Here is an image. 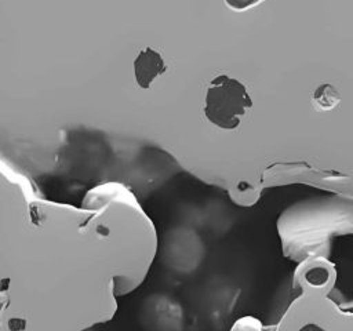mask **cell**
Masks as SVG:
<instances>
[{
    "instance_id": "3957f363",
    "label": "cell",
    "mask_w": 353,
    "mask_h": 331,
    "mask_svg": "<svg viewBox=\"0 0 353 331\" xmlns=\"http://www.w3.org/2000/svg\"><path fill=\"white\" fill-rule=\"evenodd\" d=\"M341 102L338 90L328 83L320 84L312 94V103L319 110H331Z\"/></svg>"
},
{
    "instance_id": "7a4b0ae2",
    "label": "cell",
    "mask_w": 353,
    "mask_h": 331,
    "mask_svg": "<svg viewBox=\"0 0 353 331\" xmlns=\"http://www.w3.org/2000/svg\"><path fill=\"white\" fill-rule=\"evenodd\" d=\"M132 66L135 81L143 90L149 88L153 80L167 70L165 61L160 52L150 47H146L138 52Z\"/></svg>"
},
{
    "instance_id": "277c9868",
    "label": "cell",
    "mask_w": 353,
    "mask_h": 331,
    "mask_svg": "<svg viewBox=\"0 0 353 331\" xmlns=\"http://www.w3.org/2000/svg\"><path fill=\"white\" fill-rule=\"evenodd\" d=\"M262 0H226L228 6L230 8H234V10H244V8H248L251 6H255L256 3H259Z\"/></svg>"
},
{
    "instance_id": "5b68a950",
    "label": "cell",
    "mask_w": 353,
    "mask_h": 331,
    "mask_svg": "<svg viewBox=\"0 0 353 331\" xmlns=\"http://www.w3.org/2000/svg\"><path fill=\"white\" fill-rule=\"evenodd\" d=\"M299 331H325V330H323L317 324H306L302 328H299Z\"/></svg>"
},
{
    "instance_id": "6da1fadb",
    "label": "cell",
    "mask_w": 353,
    "mask_h": 331,
    "mask_svg": "<svg viewBox=\"0 0 353 331\" xmlns=\"http://www.w3.org/2000/svg\"><path fill=\"white\" fill-rule=\"evenodd\" d=\"M252 105L247 87L240 80L218 74L207 87L204 116L222 130H234Z\"/></svg>"
}]
</instances>
